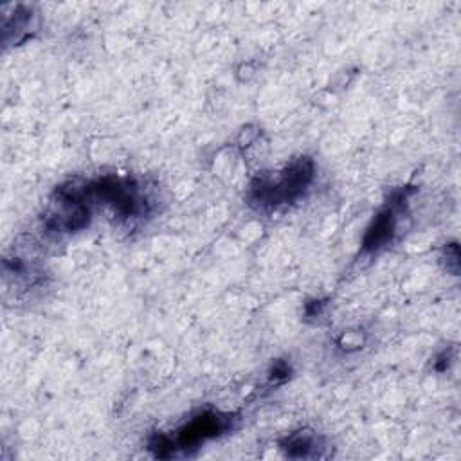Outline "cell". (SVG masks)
Masks as SVG:
<instances>
[{"mask_svg": "<svg viewBox=\"0 0 461 461\" xmlns=\"http://www.w3.org/2000/svg\"><path fill=\"white\" fill-rule=\"evenodd\" d=\"M313 445H315V441L312 436L294 434L288 438L285 448H286V454L292 457H306L310 454V450L313 448Z\"/></svg>", "mask_w": 461, "mask_h": 461, "instance_id": "obj_4", "label": "cell"}, {"mask_svg": "<svg viewBox=\"0 0 461 461\" xmlns=\"http://www.w3.org/2000/svg\"><path fill=\"white\" fill-rule=\"evenodd\" d=\"M313 176V162L308 157H303L292 162L283 175H279L274 182L261 180L252 187V196L261 205H277L288 203L297 198Z\"/></svg>", "mask_w": 461, "mask_h": 461, "instance_id": "obj_1", "label": "cell"}, {"mask_svg": "<svg viewBox=\"0 0 461 461\" xmlns=\"http://www.w3.org/2000/svg\"><path fill=\"white\" fill-rule=\"evenodd\" d=\"M229 429V418L216 414V412H203L196 418H193L184 429L178 430L175 447H194L209 438L220 436L221 432H225Z\"/></svg>", "mask_w": 461, "mask_h": 461, "instance_id": "obj_2", "label": "cell"}, {"mask_svg": "<svg viewBox=\"0 0 461 461\" xmlns=\"http://www.w3.org/2000/svg\"><path fill=\"white\" fill-rule=\"evenodd\" d=\"M396 230V220H394V212L393 209H387L384 212H380L373 225L367 229L366 238H364V249L366 250H376L382 245H385L393 234Z\"/></svg>", "mask_w": 461, "mask_h": 461, "instance_id": "obj_3", "label": "cell"}]
</instances>
